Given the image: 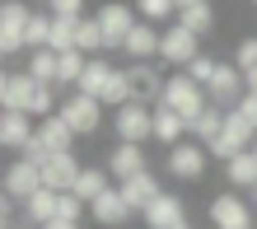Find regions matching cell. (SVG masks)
<instances>
[{"label": "cell", "mask_w": 257, "mask_h": 229, "mask_svg": "<svg viewBox=\"0 0 257 229\" xmlns=\"http://www.w3.org/2000/svg\"><path fill=\"white\" fill-rule=\"evenodd\" d=\"M108 173L117 182H126L136 173H150V164H145V150L141 145H112V155H108Z\"/></svg>", "instance_id": "obj_19"}, {"label": "cell", "mask_w": 257, "mask_h": 229, "mask_svg": "<svg viewBox=\"0 0 257 229\" xmlns=\"http://www.w3.org/2000/svg\"><path fill=\"white\" fill-rule=\"evenodd\" d=\"M84 66H89V56H80V52H66V56H56V89H75L80 84V75H84Z\"/></svg>", "instance_id": "obj_28"}, {"label": "cell", "mask_w": 257, "mask_h": 229, "mask_svg": "<svg viewBox=\"0 0 257 229\" xmlns=\"http://www.w3.org/2000/svg\"><path fill=\"white\" fill-rule=\"evenodd\" d=\"M122 56L131 61V66L136 61H155L159 56V28L155 24H136L126 33V42H122Z\"/></svg>", "instance_id": "obj_18"}, {"label": "cell", "mask_w": 257, "mask_h": 229, "mask_svg": "<svg viewBox=\"0 0 257 229\" xmlns=\"http://www.w3.org/2000/svg\"><path fill=\"white\" fill-rule=\"evenodd\" d=\"M252 159H257V141H252Z\"/></svg>", "instance_id": "obj_46"}, {"label": "cell", "mask_w": 257, "mask_h": 229, "mask_svg": "<svg viewBox=\"0 0 257 229\" xmlns=\"http://www.w3.org/2000/svg\"><path fill=\"white\" fill-rule=\"evenodd\" d=\"M136 19H150V24L178 19V5H169V0H141V10H136Z\"/></svg>", "instance_id": "obj_34"}, {"label": "cell", "mask_w": 257, "mask_h": 229, "mask_svg": "<svg viewBox=\"0 0 257 229\" xmlns=\"http://www.w3.org/2000/svg\"><path fill=\"white\" fill-rule=\"evenodd\" d=\"M47 38H52V14L42 10V14H33L28 28H24V47H28V52H42V47H47Z\"/></svg>", "instance_id": "obj_31"}, {"label": "cell", "mask_w": 257, "mask_h": 229, "mask_svg": "<svg viewBox=\"0 0 257 229\" xmlns=\"http://www.w3.org/2000/svg\"><path fill=\"white\" fill-rule=\"evenodd\" d=\"M28 80L38 84H56V52H28Z\"/></svg>", "instance_id": "obj_30"}, {"label": "cell", "mask_w": 257, "mask_h": 229, "mask_svg": "<svg viewBox=\"0 0 257 229\" xmlns=\"http://www.w3.org/2000/svg\"><path fill=\"white\" fill-rule=\"evenodd\" d=\"M38 145L47 150V155H70V145H75V131L66 127L61 117H42V122H38Z\"/></svg>", "instance_id": "obj_21"}, {"label": "cell", "mask_w": 257, "mask_h": 229, "mask_svg": "<svg viewBox=\"0 0 257 229\" xmlns=\"http://www.w3.org/2000/svg\"><path fill=\"white\" fill-rule=\"evenodd\" d=\"M89 215H94L103 229H122V224L136 215V210L122 201V192H117V187H108V192L98 196V201H89Z\"/></svg>", "instance_id": "obj_15"}, {"label": "cell", "mask_w": 257, "mask_h": 229, "mask_svg": "<svg viewBox=\"0 0 257 229\" xmlns=\"http://www.w3.org/2000/svg\"><path fill=\"white\" fill-rule=\"evenodd\" d=\"M126 84H131V103H145V108H155L159 94H164V75L155 61H136L126 66Z\"/></svg>", "instance_id": "obj_11"}, {"label": "cell", "mask_w": 257, "mask_h": 229, "mask_svg": "<svg viewBox=\"0 0 257 229\" xmlns=\"http://www.w3.org/2000/svg\"><path fill=\"white\" fill-rule=\"evenodd\" d=\"M112 131H117V145H145V141H155V108H145V103L117 108L112 112Z\"/></svg>", "instance_id": "obj_4"}, {"label": "cell", "mask_w": 257, "mask_h": 229, "mask_svg": "<svg viewBox=\"0 0 257 229\" xmlns=\"http://www.w3.org/2000/svg\"><path fill=\"white\" fill-rule=\"evenodd\" d=\"M19 52H28L24 47V28L19 24H0V56H19Z\"/></svg>", "instance_id": "obj_36"}, {"label": "cell", "mask_w": 257, "mask_h": 229, "mask_svg": "<svg viewBox=\"0 0 257 229\" xmlns=\"http://www.w3.org/2000/svg\"><path fill=\"white\" fill-rule=\"evenodd\" d=\"M178 24H183L192 38H210L215 33V5H210V0H183V5H178Z\"/></svg>", "instance_id": "obj_16"}, {"label": "cell", "mask_w": 257, "mask_h": 229, "mask_svg": "<svg viewBox=\"0 0 257 229\" xmlns=\"http://www.w3.org/2000/svg\"><path fill=\"white\" fill-rule=\"evenodd\" d=\"M169 173L173 178H183V182H196V178H206V164H210V155H206V145H196V141H183V145H173L169 150Z\"/></svg>", "instance_id": "obj_12"}, {"label": "cell", "mask_w": 257, "mask_h": 229, "mask_svg": "<svg viewBox=\"0 0 257 229\" xmlns=\"http://www.w3.org/2000/svg\"><path fill=\"white\" fill-rule=\"evenodd\" d=\"M155 108H169V112H178V117L192 127V122L210 108V98H206V89H201V84H192L187 75L178 70V75H169V80H164V94H159Z\"/></svg>", "instance_id": "obj_2"}, {"label": "cell", "mask_w": 257, "mask_h": 229, "mask_svg": "<svg viewBox=\"0 0 257 229\" xmlns=\"http://www.w3.org/2000/svg\"><path fill=\"white\" fill-rule=\"evenodd\" d=\"M252 206H257V187H252Z\"/></svg>", "instance_id": "obj_45"}, {"label": "cell", "mask_w": 257, "mask_h": 229, "mask_svg": "<svg viewBox=\"0 0 257 229\" xmlns=\"http://www.w3.org/2000/svg\"><path fill=\"white\" fill-rule=\"evenodd\" d=\"M33 136H38L33 117H24V112H0V145H5V150H14V155H24Z\"/></svg>", "instance_id": "obj_17"}, {"label": "cell", "mask_w": 257, "mask_h": 229, "mask_svg": "<svg viewBox=\"0 0 257 229\" xmlns=\"http://www.w3.org/2000/svg\"><path fill=\"white\" fill-rule=\"evenodd\" d=\"M206 215H210V229H252V206H248L238 192H220V196H210Z\"/></svg>", "instance_id": "obj_7"}, {"label": "cell", "mask_w": 257, "mask_h": 229, "mask_svg": "<svg viewBox=\"0 0 257 229\" xmlns=\"http://www.w3.org/2000/svg\"><path fill=\"white\" fill-rule=\"evenodd\" d=\"M5 98H10V70L0 66V108H5Z\"/></svg>", "instance_id": "obj_41"}, {"label": "cell", "mask_w": 257, "mask_h": 229, "mask_svg": "<svg viewBox=\"0 0 257 229\" xmlns=\"http://www.w3.org/2000/svg\"><path fill=\"white\" fill-rule=\"evenodd\" d=\"M75 52L80 56H103V28L94 14H84L80 24H75Z\"/></svg>", "instance_id": "obj_25"}, {"label": "cell", "mask_w": 257, "mask_h": 229, "mask_svg": "<svg viewBox=\"0 0 257 229\" xmlns=\"http://www.w3.org/2000/svg\"><path fill=\"white\" fill-rule=\"evenodd\" d=\"M0 192L10 196V201H28V196H38L42 192V178H38V164H28V159H14L10 169H0Z\"/></svg>", "instance_id": "obj_9"}, {"label": "cell", "mask_w": 257, "mask_h": 229, "mask_svg": "<svg viewBox=\"0 0 257 229\" xmlns=\"http://www.w3.org/2000/svg\"><path fill=\"white\" fill-rule=\"evenodd\" d=\"M141 220H145L150 229H173V224L187 220V206H183V196H178V192H159L155 201L141 210Z\"/></svg>", "instance_id": "obj_14"}, {"label": "cell", "mask_w": 257, "mask_h": 229, "mask_svg": "<svg viewBox=\"0 0 257 229\" xmlns=\"http://www.w3.org/2000/svg\"><path fill=\"white\" fill-rule=\"evenodd\" d=\"M234 112H238V117H243L248 127L257 131V98H252V94H243V98H238V108H234Z\"/></svg>", "instance_id": "obj_39"}, {"label": "cell", "mask_w": 257, "mask_h": 229, "mask_svg": "<svg viewBox=\"0 0 257 229\" xmlns=\"http://www.w3.org/2000/svg\"><path fill=\"white\" fill-rule=\"evenodd\" d=\"M112 187V182H108V173H103V169H94V164H84V169H80V178H75V196H80V201L89 206V201H98V196L103 192H108Z\"/></svg>", "instance_id": "obj_23"}, {"label": "cell", "mask_w": 257, "mask_h": 229, "mask_svg": "<svg viewBox=\"0 0 257 229\" xmlns=\"http://www.w3.org/2000/svg\"><path fill=\"white\" fill-rule=\"evenodd\" d=\"M183 136H187V122L178 117V112H169V108H155V141H164V145H183Z\"/></svg>", "instance_id": "obj_26"}, {"label": "cell", "mask_w": 257, "mask_h": 229, "mask_svg": "<svg viewBox=\"0 0 257 229\" xmlns=\"http://www.w3.org/2000/svg\"><path fill=\"white\" fill-rule=\"evenodd\" d=\"M206 98H210V108H220V112L238 108V98H243V75H238L234 61H220L215 80L206 84Z\"/></svg>", "instance_id": "obj_10"}, {"label": "cell", "mask_w": 257, "mask_h": 229, "mask_svg": "<svg viewBox=\"0 0 257 229\" xmlns=\"http://www.w3.org/2000/svg\"><path fill=\"white\" fill-rule=\"evenodd\" d=\"M47 14H52V19H66V24H80L84 19V5H80V0H52Z\"/></svg>", "instance_id": "obj_38"}, {"label": "cell", "mask_w": 257, "mask_h": 229, "mask_svg": "<svg viewBox=\"0 0 257 229\" xmlns=\"http://www.w3.org/2000/svg\"><path fill=\"white\" fill-rule=\"evenodd\" d=\"M220 127H224V112H220V108H206V112L187 127V136H196V145H210V141L220 136Z\"/></svg>", "instance_id": "obj_29"}, {"label": "cell", "mask_w": 257, "mask_h": 229, "mask_svg": "<svg viewBox=\"0 0 257 229\" xmlns=\"http://www.w3.org/2000/svg\"><path fill=\"white\" fill-rule=\"evenodd\" d=\"M56 117H61L75 136H94V131H103V103H98V98H84V94H66L61 108H56Z\"/></svg>", "instance_id": "obj_5"}, {"label": "cell", "mask_w": 257, "mask_h": 229, "mask_svg": "<svg viewBox=\"0 0 257 229\" xmlns=\"http://www.w3.org/2000/svg\"><path fill=\"white\" fill-rule=\"evenodd\" d=\"M252 141H257V131H252V127H248V122L238 117L234 108H229V112H224L220 136L206 145V155H215L220 164H229V159H238V155H248V150H252Z\"/></svg>", "instance_id": "obj_3"}, {"label": "cell", "mask_w": 257, "mask_h": 229, "mask_svg": "<svg viewBox=\"0 0 257 229\" xmlns=\"http://www.w3.org/2000/svg\"><path fill=\"white\" fill-rule=\"evenodd\" d=\"M42 229H80V224H70V220H52V224H42Z\"/></svg>", "instance_id": "obj_43"}, {"label": "cell", "mask_w": 257, "mask_h": 229, "mask_svg": "<svg viewBox=\"0 0 257 229\" xmlns=\"http://www.w3.org/2000/svg\"><path fill=\"white\" fill-rule=\"evenodd\" d=\"M173 229H192V220H183V224H173Z\"/></svg>", "instance_id": "obj_44"}, {"label": "cell", "mask_w": 257, "mask_h": 229, "mask_svg": "<svg viewBox=\"0 0 257 229\" xmlns=\"http://www.w3.org/2000/svg\"><path fill=\"white\" fill-rule=\"evenodd\" d=\"M224 178H229V192H238V187L252 192V187H257V159H252V150L224 164Z\"/></svg>", "instance_id": "obj_27"}, {"label": "cell", "mask_w": 257, "mask_h": 229, "mask_svg": "<svg viewBox=\"0 0 257 229\" xmlns=\"http://www.w3.org/2000/svg\"><path fill=\"white\" fill-rule=\"evenodd\" d=\"M196 56H201V38H192L183 24H169V28L159 33V61H169V66L187 70Z\"/></svg>", "instance_id": "obj_6"}, {"label": "cell", "mask_w": 257, "mask_h": 229, "mask_svg": "<svg viewBox=\"0 0 257 229\" xmlns=\"http://www.w3.org/2000/svg\"><path fill=\"white\" fill-rule=\"evenodd\" d=\"M131 103V84H126V70H112L108 89H103V108H126Z\"/></svg>", "instance_id": "obj_32"}, {"label": "cell", "mask_w": 257, "mask_h": 229, "mask_svg": "<svg viewBox=\"0 0 257 229\" xmlns=\"http://www.w3.org/2000/svg\"><path fill=\"white\" fill-rule=\"evenodd\" d=\"M0 61H5V56H0Z\"/></svg>", "instance_id": "obj_47"}, {"label": "cell", "mask_w": 257, "mask_h": 229, "mask_svg": "<svg viewBox=\"0 0 257 229\" xmlns=\"http://www.w3.org/2000/svg\"><path fill=\"white\" fill-rule=\"evenodd\" d=\"M84 201H80V196H75V192H66V196H56V220H70V224H80L84 220Z\"/></svg>", "instance_id": "obj_37"}, {"label": "cell", "mask_w": 257, "mask_h": 229, "mask_svg": "<svg viewBox=\"0 0 257 229\" xmlns=\"http://www.w3.org/2000/svg\"><path fill=\"white\" fill-rule=\"evenodd\" d=\"M94 19H98V28H103V52H122L126 33H131L136 24H141L131 5H103V10L94 14Z\"/></svg>", "instance_id": "obj_8"}, {"label": "cell", "mask_w": 257, "mask_h": 229, "mask_svg": "<svg viewBox=\"0 0 257 229\" xmlns=\"http://www.w3.org/2000/svg\"><path fill=\"white\" fill-rule=\"evenodd\" d=\"M108 80H112V66H108L103 56H89V66H84V75H80V84H75V94L103 103V89H108Z\"/></svg>", "instance_id": "obj_22"}, {"label": "cell", "mask_w": 257, "mask_h": 229, "mask_svg": "<svg viewBox=\"0 0 257 229\" xmlns=\"http://www.w3.org/2000/svg\"><path fill=\"white\" fill-rule=\"evenodd\" d=\"M56 108H61V98H56V84H38L28 80V70L10 75V98L0 112H24V117H56Z\"/></svg>", "instance_id": "obj_1"}, {"label": "cell", "mask_w": 257, "mask_h": 229, "mask_svg": "<svg viewBox=\"0 0 257 229\" xmlns=\"http://www.w3.org/2000/svg\"><path fill=\"white\" fill-rule=\"evenodd\" d=\"M243 94H252V98H257V70H252V75H243Z\"/></svg>", "instance_id": "obj_42"}, {"label": "cell", "mask_w": 257, "mask_h": 229, "mask_svg": "<svg viewBox=\"0 0 257 229\" xmlns=\"http://www.w3.org/2000/svg\"><path fill=\"white\" fill-rule=\"evenodd\" d=\"M117 192H122V201L141 215V210L159 196V178H155V173H136V178H126V182H117Z\"/></svg>", "instance_id": "obj_20"}, {"label": "cell", "mask_w": 257, "mask_h": 229, "mask_svg": "<svg viewBox=\"0 0 257 229\" xmlns=\"http://www.w3.org/2000/svg\"><path fill=\"white\" fill-rule=\"evenodd\" d=\"M80 169H84V164L75 159V150H70V155H52V159L38 169V178H42V187H47V192L66 196V192L75 187V178H80Z\"/></svg>", "instance_id": "obj_13"}, {"label": "cell", "mask_w": 257, "mask_h": 229, "mask_svg": "<svg viewBox=\"0 0 257 229\" xmlns=\"http://www.w3.org/2000/svg\"><path fill=\"white\" fill-rule=\"evenodd\" d=\"M10 215H14V201L0 192V229H10Z\"/></svg>", "instance_id": "obj_40"}, {"label": "cell", "mask_w": 257, "mask_h": 229, "mask_svg": "<svg viewBox=\"0 0 257 229\" xmlns=\"http://www.w3.org/2000/svg\"><path fill=\"white\" fill-rule=\"evenodd\" d=\"M215 70H220V61L201 52V56H196V61H192V66H187L183 75H187V80H192V84H201V89H206L210 80H215Z\"/></svg>", "instance_id": "obj_33"}, {"label": "cell", "mask_w": 257, "mask_h": 229, "mask_svg": "<svg viewBox=\"0 0 257 229\" xmlns=\"http://www.w3.org/2000/svg\"><path fill=\"white\" fill-rule=\"evenodd\" d=\"M234 66H238V75H252V70H257V33L243 38V42L234 47Z\"/></svg>", "instance_id": "obj_35"}, {"label": "cell", "mask_w": 257, "mask_h": 229, "mask_svg": "<svg viewBox=\"0 0 257 229\" xmlns=\"http://www.w3.org/2000/svg\"><path fill=\"white\" fill-rule=\"evenodd\" d=\"M24 220H28V229L52 224V220H56V192H47V187H42L38 196H28V201H24Z\"/></svg>", "instance_id": "obj_24"}]
</instances>
